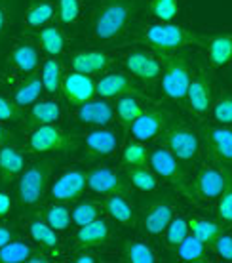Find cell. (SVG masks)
<instances>
[{"label": "cell", "instance_id": "bcb514c9", "mask_svg": "<svg viewBox=\"0 0 232 263\" xmlns=\"http://www.w3.org/2000/svg\"><path fill=\"white\" fill-rule=\"evenodd\" d=\"M23 119H25V111L21 107L15 105L13 99L0 93V122L13 124V122H19Z\"/></svg>", "mask_w": 232, "mask_h": 263}, {"label": "cell", "instance_id": "d6986e66", "mask_svg": "<svg viewBox=\"0 0 232 263\" xmlns=\"http://www.w3.org/2000/svg\"><path fill=\"white\" fill-rule=\"evenodd\" d=\"M113 55H109L107 52L101 50H82V52H74L69 58V65L71 71L84 72V74H99L105 72L109 67L113 65Z\"/></svg>", "mask_w": 232, "mask_h": 263}, {"label": "cell", "instance_id": "f546056e", "mask_svg": "<svg viewBox=\"0 0 232 263\" xmlns=\"http://www.w3.org/2000/svg\"><path fill=\"white\" fill-rule=\"evenodd\" d=\"M207 60L213 67H225L232 63V33L217 34L207 39Z\"/></svg>", "mask_w": 232, "mask_h": 263}, {"label": "cell", "instance_id": "cb8c5ba5", "mask_svg": "<svg viewBox=\"0 0 232 263\" xmlns=\"http://www.w3.org/2000/svg\"><path fill=\"white\" fill-rule=\"evenodd\" d=\"M33 39H34V44L42 52L52 55V58H57L59 53H63V50L67 46V36L63 33V29L59 25H52V23L40 27V29H34Z\"/></svg>", "mask_w": 232, "mask_h": 263}, {"label": "cell", "instance_id": "ba28073f", "mask_svg": "<svg viewBox=\"0 0 232 263\" xmlns=\"http://www.w3.org/2000/svg\"><path fill=\"white\" fill-rule=\"evenodd\" d=\"M122 143V134L116 128L103 126V128H93L86 132L80 138V151L88 160H101V158L113 157L120 149Z\"/></svg>", "mask_w": 232, "mask_h": 263}, {"label": "cell", "instance_id": "83f0119b", "mask_svg": "<svg viewBox=\"0 0 232 263\" xmlns=\"http://www.w3.org/2000/svg\"><path fill=\"white\" fill-rule=\"evenodd\" d=\"M42 92H44V86H42V79H40V71H36L33 74H27L25 80H21L19 84L15 86L12 99L15 101V105L25 111L38 101Z\"/></svg>", "mask_w": 232, "mask_h": 263}, {"label": "cell", "instance_id": "4316f807", "mask_svg": "<svg viewBox=\"0 0 232 263\" xmlns=\"http://www.w3.org/2000/svg\"><path fill=\"white\" fill-rule=\"evenodd\" d=\"M103 208L111 216V219L124 227H133L137 223V214L126 195H107L103 200Z\"/></svg>", "mask_w": 232, "mask_h": 263}, {"label": "cell", "instance_id": "e575fe53", "mask_svg": "<svg viewBox=\"0 0 232 263\" xmlns=\"http://www.w3.org/2000/svg\"><path fill=\"white\" fill-rule=\"evenodd\" d=\"M29 233H31L34 242H38L46 250H55L59 246V235H57V231L53 229V227H50L48 221L33 219L31 225H29Z\"/></svg>", "mask_w": 232, "mask_h": 263}, {"label": "cell", "instance_id": "277c9868", "mask_svg": "<svg viewBox=\"0 0 232 263\" xmlns=\"http://www.w3.org/2000/svg\"><path fill=\"white\" fill-rule=\"evenodd\" d=\"M162 58V92L167 99L175 103H183L186 98V90L191 84V65L183 52L160 53Z\"/></svg>", "mask_w": 232, "mask_h": 263}, {"label": "cell", "instance_id": "f5cc1de1", "mask_svg": "<svg viewBox=\"0 0 232 263\" xmlns=\"http://www.w3.org/2000/svg\"><path fill=\"white\" fill-rule=\"evenodd\" d=\"M73 261H76V263H95L97 261V257L93 256V254H90L88 250H78L73 256Z\"/></svg>", "mask_w": 232, "mask_h": 263}, {"label": "cell", "instance_id": "e0dca14e", "mask_svg": "<svg viewBox=\"0 0 232 263\" xmlns=\"http://www.w3.org/2000/svg\"><path fill=\"white\" fill-rule=\"evenodd\" d=\"M61 92L65 96V99L71 105H82L90 99L97 96L95 92V80L90 74L84 72L71 71L63 77V84H61Z\"/></svg>", "mask_w": 232, "mask_h": 263}, {"label": "cell", "instance_id": "ffe728a7", "mask_svg": "<svg viewBox=\"0 0 232 263\" xmlns=\"http://www.w3.org/2000/svg\"><path fill=\"white\" fill-rule=\"evenodd\" d=\"M111 237H113V233H111L109 223L103 217H97L92 223L78 227L76 235H74V246H76V250H90V248L109 244Z\"/></svg>", "mask_w": 232, "mask_h": 263}, {"label": "cell", "instance_id": "f6af8a7d", "mask_svg": "<svg viewBox=\"0 0 232 263\" xmlns=\"http://www.w3.org/2000/svg\"><path fill=\"white\" fill-rule=\"evenodd\" d=\"M57 20L61 25H74L80 17V0H57Z\"/></svg>", "mask_w": 232, "mask_h": 263}, {"label": "cell", "instance_id": "d590c367", "mask_svg": "<svg viewBox=\"0 0 232 263\" xmlns=\"http://www.w3.org/2000/svg\"><path fill=\"white\" fill-rule=\"evenodd\" d=\"M188 229H191V235L200 238L202 242H206L209 248L215 242V238L223 233L221 223H215V221H209V219H204V217H191L188 219Z\"/></svg>", "mask_w": 232, "mask_h": 263}, {"label": "cell", "instance_id": "7a4b0ae2", "mask_svg": "<svg viewBox=\"0 0 232 263\" xmlns=\"http://www.w3.org/2000/svg\"><path fill=\"white\" fill-rule=\"evenodd\" d=\"M137 40L156 53L181 52L188 46H200L207 42L202 34L188 29L185 25H175L172 21L146 23L139 29Z\"/></svg>", "mask_w": 232, "mask_h": 263}, {"label": "cell", "instance_id": "f907efd6", "mask_svg": "<svg viewBox=\"0 0 232 263\" xmlns=\"http://www.w3.org/2000/svg\"><path fill=\"white\" fill-rule=\"evenodd\" d=\"M15 141V134L6 126V122H0V147Z\"/></svg>", "mask_w": 232, "mask_h": 263}, {"label": "cell", "instance_id": "836d02e7", "mask_svg": "<svg viewBox=\"0 0 232 263\" xmlns=\"http://www.w3.org/2000/svg\"><path fill=\"white\" fill-rule=\"evenodd\" d=\"M122 259L128 263H156L158 256L156 252L143 240H124L122 246Z\"/></svg>", "mask_w": 232, "mask_h": 263}, {"label": "cell", "instance_id": "7dc6e473", "mask_svg": "<svg viewBox=\"0 0 232 263\" xmlns=\"http://www.w3.org/2000/svg\"><path fill=\"white\" fill-rule=\"evenodd\" d=\"M212 250L225 261H232V235L230 233H221L219 237L215 238V242L212 244Z\"/></svg>", "mask_w": 232, "mask_h": 263}, {"label": "cell", "instance_id": "60d3db41", "mask_svg": "<svg viewBox=\"0 0 232 263\" xmlns=\"http://www.w3.org/2000/svg\"><path fill=\"white\" fill-rule=\"evenodd\" d=\"M226 181L221 195L217 197V216L221 223H232V170L225 166Z\"/></svg>", "mask_w": 232, "mask_h": 263}, {"label": "cell", "instance_id": "ac0fdd59", "mask_svg": "<svg viewBox=\"0 0 232 263\" xmlns=\"http://www.w3.org/2000/svg\"><path fill=\"white\" fill-rule=\"evenodd\" d=\"M6 63L19 74H33L40 71V48L29 40L15 42L6 55Z\"/></svg>", "mask_w": 232, "mask_h": 263}, {"label": "cell", "instance_id": "44dd1931", "mask_svg": "<svg viewBox=\"0 0 232 263\" xmlns=\"http://www.w3.org/2000/svg\"><path fill=\"white\" fill-rule=\"evenodd\" d=\"M95 92L99 98L105 99H116L120 96H141L139 88L135 86V82L132 80V77L122 74V72H109L105 77H101L95 82Z\"/></svg>", "mask_w": 232, "mask_h": 263}, {"label": "cell", "instance_id": "30bf717a", "mask_svg": "<svg viewBox=\"0 0 232 263\" xmlns=\"http://www.w3.org/2000/svg\"><path fill=\"white\" fill-rule=\"evenodd\" d=\"M226 181L225 166L202 164L191 181V198H198L202 202H213L221 195Z\"/></svg>", "mask_w": 232, "mask_h": 263}, {"label": "cell", "instance_id": "8fae6325", "mask_svg": "<svg viewBox=\"0 0 232 263\" xmlns=\"http://www.w3.org/2000/svg\"><path fill=\"white\" fill-rule=\"evenodd\" d=\"M172 112L164 107H151V109L143 111V115L130 126L128 132L132 134L133 139L149 143V141H153L164 134V130L172 124Z\"/></svg>", "mask_w": 232, "mask_h": 263}, {"label": "cell", "instance_id": "484cf974", "mask_svg": "<svg viewBox=\"0 0 232 263\" xmlns=\"http://www.w3.org/2000/svg\"><path fill=\"white\" fill-rule=\"evenodd\" d=\"M57 17V8L50 0H31L23 13V25L27 29H40L44 25H50Z\"/></svg>", "mask_w": 232, "mask_h": 263}, {"label": "cell", "instance_id": "d6a6232c", "mask_svg": "<svg viewBox=\"0 0 232 263\" xmlns=\"http://www.w3.org/2000/svg\"><path fill=\"white\" fill-rule=\"evenodd\" d=\"M126 179L130 181L132 187H135L137 191L143 193H153L158 189V176L153 172V168L149 166H126Z\"/></svg>", "mask_w": 232, "mask_h": 263}, {"label": "cell", "instance_id": "7402d4cb", "mask_svg": "<svg viewBox=\"0 0 232 263\" xmlns=\"http://www.w3.org/2000/svg\"><path fill=\"white\" fill-rule=\"evenodd\" d=\"M173 212H175L173 204L166 202V200H156V202L149 204L143 214V229L146 235H151V237L164 235L166 227L173 219Z\"/></svg>", "mask_w": 232, "mask_h": 263}, {"label": "cell", "instance_id": "9c48e42d", "mask_svg": "<svg viewBox=\"0 0 232 263\" xmlns=\"http://www.w3.org/2000/svg\"><path fill=\"white\" fill-rule=\"evenodd\" d=\"M202 147L219 166H232V126L204 124L200 128Z\"/></svg>", "mask_w": 232, "mask_h": 263}, {"label": "cell", "instance_id": "74e56055", "mask_svg": "<svg viewBox=\"0 0 232 263\" xmlns=\"http://www.w3.org/2000/svg\"><path fill=\"white\" fill-rule=\"evenodd\" d=\"M33 248L27 242L19 240V238H13L8 244H4L0 248V263H21L27 261L29 257L33 256Z\"/></svg>", "mask_w": 232, "mask_h": 263}, {"label": "cell", "instance_id": "5b68a950", "mask_svg": "<svg viewBox=\"0 0 232 263\" xmlns=\"http://www.w3.org/2000/svg\"><path fill=\"white\" fill-rule=\"evenodd\" d=\"M27 147L31 153L38 155H50V153H73L78 151L80 136L67 134L57 124H44L31 128Z\"/></svg>", "mask_w": 232, "mask_h": 263}, {"label": "cell", "instance_id": "1f68e13d", "mask_svg": "<svg viewBox=\"0 0 232 263\" xmlns=\"http://www.w3.org/2000/svg\"><path fill=\"white\" fill-rule=\"evenodd\" d=\"M63 65L59 63V60L55 58H48L42 65H40V79H42V86H44V92L50 96L61 92V84H63Z\"/></svg>", "mask_w": 232, "mask_h": 263}, {"label": "cell", "instance_id": "f1b7e54d", "mask_svg": "<svg viewBox=\"0 0 232 263\" xmlns=\"http://www.w3.org/2000/svg\"><path fill=\"white\" fill-rule=\"evenodd\" d=\"M145 111V107L141 103L139 96H120L116 98V103H114V112H116V120L118 124L124 128V130H130V126L139 119L141 115Z\"/></svg>", "mask_w": 232, "mask_h": 263}, {"label": "cell", "instance_id": "3957f363", "mask_svg": "<svg viewBox=\"0 0 232 263\" xmlns=\"http://www.w3.org/2000/svg\"><path fill=\"white\" fill-rule=\"evenodd\" d=\"M55 170V160L52 158H40L27 166L19 174L17 179V202L19 208L31 210L42 202L48 191V185Z\"/></svg>", "mask_w": 232, "mask_h": 263}, {"label": "cell", "instance_id": "d4e9b609", "mask_svg": "<svg viewBox=\"0 0 232 263\" xmlns=\"http://www.w3.org/2000/svg\"><path fill=\"white\" fill-rule=\"evenodd\" d=\"M61 105L59 101H53V99H38L36 103L29 107L27 112V128H36V126L44 124H57L61 120Z\"/></svg>", "mask_w": 232, "mask_h": 263}, {"label": "cell", "instance_id": "11a10c76", "mask_svg": "<svg viewBox=\"0 0 232 263\" xmlns=\"http://www.w3.org/2000/svg\"><path fill=\"white\" fill-rule=\"evenodd\" d=\"M0 82H2V79H0Z\"/></svg>", "mask_w": 232, "mask_h": 263}, {"label": "cell", "instance_id": "f35d334b", "mask_svg": "<svg viewBox=\"0 0 232 263\" xmlns=\"http://www.w3.org/2000/svg\"><path fill=\"white\" fill-rule=\"evenodd\" d=\"M101 212H105L103 202H95V200H82L74 206L71 214H73V223L76 227H82L86 223H92L97 217H101Z\"/></svg>", "mask_w": 232, "mask_h": 263}, {"label": "cell", "instance_id": "6da1fadb", "mask_svg": "<svg viewBox=\"0 0 232 263\" xmlns=\"http://www.w3.org/2000/svg\"><path fill=\"white\" fill-rule=\"evenodd\" d=\"M139 0H99L90 15L92 36L97 42L118 40L132 25Z\"/></svg>", "mask_w": 232, "mask_h": 263}, {"label": "cell", "instance_id": "681fc988", "mask_svg": "<svg viewBox=\"0 0 232 263\" xmlns=\"http://www.w3.org/2000/svg\"><path fill=\"white\" fill-rule=\"evenodd\" d=\"M10 214H12V197L10 193L0 191V221L6 219Z\"/></svg>", "mask_w": 232, "mask_h": 263}, {"label": "cell", "instance_id": "603a6c76", "mask_svg": "<svg viewBox=\"0 0 232 263\" xmlns=\"http://www.w3.org/2000/svg\"><path fill=\"white\" fill-rule=\"evenodd\" d=\"M25 170V153L17 145L6 143L0 147V181L12 183Z\"/></svg>", "mask_w": 232, "mask_h": 263}, {"label": "cell", "instance_id": "4dcf8cb0", "mask_svg": "<svg viewBox=\"0 0 232 263\" xmlns=\"http://www.w3.org/2000/svg\"><path fill=\"white\" fill-rule=\"evenodd\" d=\"M173 252H175V257L179 261L204 263L207 261V256H209V246L206 242H202L200 238H196L194 235H188Z\"/></svg>", "mask_w": 232, "mask_h": 263}, {"label": "cell", "instance_id": "4fadbf2b", "mask_svg": "<svg viewBox=\"0 0 232 263\" xmlns=\"http://www.w3.org/2000/svg\"><path fill=\"white\" fill-rule=\"evenodd\" d=\"M185 103L194 117H202V115H206L212 109L213 80H212V74L206 69H200L198 74L194 79H191V84H188V90H186Z\"/></svg>", "mask_w": 232, "mask_h": 263}, {"label": "cell", "instance_id": "b9f144b4", "mask_svg": "<svg viewBox=\"0 0 232 263\" xmlns=\"http://www.w3.org/2000/svg\"><path fill=\"white\" fill-rule=\"evenodd\" d=\"M149 155L151 149H146V145L143 141L133 139L132 143H128L122 153V160L126 166H146L149 164Z\"/></svg>", "mask_w": 232, "mask_h": 263}, {"label": "cell", "instance_id": "52a82bcc", "mask_svg": "<svg viewBox=\"0 0 232 263\" xmlns=\"http://www.w3.org/2000/svg\"><path fill=\"white\" fill-rule=\"evenodd\" d=\"M149 166L153 168V172L160 179L167 181V183L173 185L181 195H185V197L191 198V179L186 176L185 164L173 157L166 147L160 145L156 149H151Z\"/></svg>", "mask_w": 232, "mask_h": 263}, {"label": "cell", "instance_id": "9a60e30c", "mask_svg": "<svg viewBox=\"0 0 232 263\" xmlns=\"http://www.w3.org/2000/svg\"><path fill=\"white\" fill-rule=\"evenodd\" d=\"M128 72L141 82H156L162 77V58L156 52L133 50L124 58Z\"/></svg>", "mask_w": 232, "mask_h": 263}, {"label": "cell", "instance_id": "7bdbcfd3", "mask_svg": "<svg viewBox=\"0 0 232 263\" xmlns=\"http://www.w3.org/2000/svg\"><path fill=\"white\" fill-rule=\"evenodd\" d=\"M149 12L158 21H172L179 15V0H151Z\"/></svg>", "mask_w": 232, "mask_h": 263}, {"label": "cell", "instance_id": "816d5d0a", "mask_svg": "<svg viewBox=\"0 0 232 263\" xmlns=\"http://www.w3.org/2000/svg\"><path fill=\"white\" fill-rule=\"evenodd\" d=\"M13 238H15V233H13L12 227H8V225L0 221V248L10 242V240H13Z\"/></svg>", "mask_w": 232, "mask_h": 263}, {"label": "cell", "instance_id": "ab89813d", "mask_svg": "<svg viewBox=\"0 0 232 263\" xmlns=\"http://www.w3.org/2000/svg\"><path fill=\"white\" fill-rule=\"evenodd\" d=\"M46 221L50 223V227L57 231H67L73 223V214L71 210L65 206V202H55V204H50L46 208Z\"/></svg>", "mask_w": 232, "mask_h": 263}, {"label": "cell", "instance_id": "7c38bea8", "mask_svg": "<svg viewBox=\"0 0 232 263\" xmlns=\"http://www.w3.org/2000/svg\"><path fill=\"white\" fill-rule=\"evenodd\" d=\"M88 189V172L82 168H71L59 174L52 181L50 197L55 202H73Z\"/></svg>", "mask_w": 232, "mask_h": 263}, {"label": "cell", "instance_id": "db71d44e", "mask_svg": "<svg viewBox=\"0 0 232 263\" xmlns=\"http://www.w3.org/2000/svg\"><path fill=\"white\" fill-rule=\"evenodd\" d=\"M27 261L29 263H48L50 261V256H46V254H33Z\"/></svg>", "mask_w": 232, "mask_h": 263}, {"label": "cell", "instance_id": "2e32d148", "mask_svg": "<svg viewBox=\"0 0 232 263\" xmlns=\"http://www.w3.org/2000/svg\"><path fill=\"white\" fill-rule=\"evenodd\" d=\"M74 119L80 124L93 126V128H103V126H111L116 119L114 112V103H111L109 99L99 98V99H90L82 105H76L74 111Z\"/></svg>", "mask_w": 232, "mask_h": 263}, {"label": "cell", "instance_id": "5bb4252c", "mask_svg": "<svg viewBox=\"0 0 232 263\" xmlns=\"http://www.w3.org/2000/svg\"><path fill=\"white\" fill-rule=\"evenodd\" d=\"M88 189L97 195H132V185L122 174L111 168H93L88 172Z\"/></svg>", "mask_w": 232, "mask_h": 263}, {"label": "cell", "instance_id": "8d00e7d4", "mask_svg": "<svg viewBox=\"0 0 232 263\" xmlns=\"http://www.w3.org/2000/svg\"><path fill=\"white\" fill-rule=\"evenodd\" d=\"M191 235V229H188V219L181 216H173V219L170 221V225L164 231V246L167 250H175L186 237Z\"/></svg>", "mask_w": 232, "mask_h": 263}, {"label": "cell", "instance_id": "ee69618b", "mask_svg": "<svg viewBox=\"0 0 232 263\" xmlns=\"http://www.w3.org/2000/svg\"><path fill=\"white\" fill-rule=\"evenodd\" d=\"M212 117L217 124L232 126V93H223L215 103H212Z\"/></svg>", "mask_w": 232, "mask_h": 263}, {"label": "cell", "instance_id": "8992f818", "mask_svg": "<svg viewBox=\"0 0 232 263\" xmlns=\"http://www.w3.org/2000/svg\"><path fill=\"white\" fill-rule=\"evenodd\" d=\"M162 147H166L173 157L183 164H194L202 153V139L200 134L193 128L183 124H170L160 136Z\"/></svg>", "mask_w": 232, "mask_h": 263}, {"label": "cell", "instance_id": "c3c4849f", "mask_svg": "<svg viewBox=\"0 0 232 263\" xmlns=\"http://www.w3.org/2000/svg\"><path fill=\"white\" fill-rule=\"evenodd\" d=\"M12 20V8H10V0H0V39L4 36V33L8 31Z\"/></svg>", "mask_w": 232, "mask_h": 263}]
</instances>
